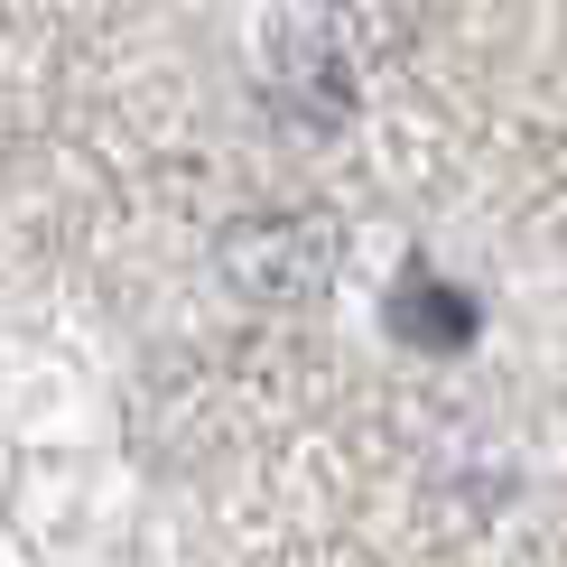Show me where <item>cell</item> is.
Segmentation results:
<instances>
[{"mask_svg": "<svg viewBox=\"0 0 567 567\" xmlns=\"http://www.w3.org/2000/svg\"><path fill=\"white\" fill-rule=\"evenodd\" d=\"M336 224L326 215H298V205H279V215H251L243 233H224V279L270 307L289 298H317L326 279H336Z\"/></svg>", "mask_w": 567, "mask_h": 567, "instance_id": "cell-1", "label": "cell"}, {"mask_svg": "<svg viewBox=\"0 0 567 567\" xmlns=\"http://www.w3.org/2000/svg\"><path fill=\"white\" fill-rule=\"evenodd\" d=\"M382 317H391V336L410 344V353H465V344H475V326H484V307L465 298L456 279H437L429 261H410Z\"/></svg>", "mask_w": 567, "mask_h": 567, "instance_id": "cell-2", "label": "cell"}]
</instances>
